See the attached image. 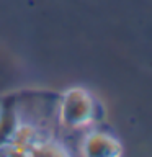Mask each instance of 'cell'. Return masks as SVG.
Wrapping results in <instances>:
<instances>
[{"label": "cell", "instance_id": "3", "mask_svg": "<svg viewBox=\"0 0 152 157\" xmlns=\"http://www.w3.org/2000/svg\"><path fill=\"white\" fill-rule=\"evenodd\" d=\"M123 152L121 141L108 129L92 126L80 136V157H123Z\"/></svg>", "mask_w": 152, "mask_h": 157}, {"label": "cell", "instance_id": "2", "mask_svg": "<svg viewBox=\"0 0 152 157\" xmlns=\"http://www.w3.org/2000/svg\"><path fill=\"white\" fill-rule=\"evenodd\" d=\"M49 131L33 121L18 120L8 134L0 141V157H39V141Z\"/></svg>", "mask_w": 152, "mask_h": 157}, {"label": "cell", "instance_id": "1", "mask_svg": "<svg viewBox=\"0 0 152 157\" xmlns=\"http://www.w3.org/2000/svg\"><path fill=\"white\" fill-rule=\"evenodd\" d=\"M100 103L85 87H70L57 97L56 121L64 131L83 132L97 126Z\"/></svg>", "mask_w": 152, "mask_h": 157}]
</instances>
